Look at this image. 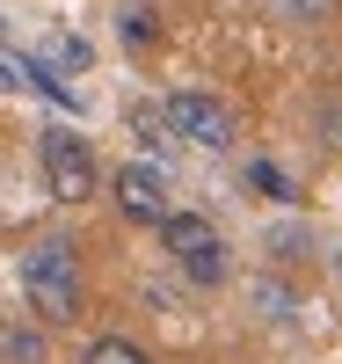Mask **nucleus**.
Here are the masks:
<instances>
[{"instance_id":"1","label":"nucleus","mask_w":342,"mask_h":364,"mask_svg":"<svg viewBox=\"0 0 342 364\" xmlns=\"http://www.w3.org/2000/svg\"><path fill=\"white\" fill-rule=\"evenodd\" d=\"M22 299H29V314L44 328H66L80 314V255H73V240H37L22 255Z\"/></svg>"},{"instance_id":"2","label":"nucleus","mask_w":342,"mask_h":364,"mask_svg":"<svg viewBox=\"0 0 342 364\" xmlns=\"http://www.w3.org/2000/svg\"><path fill=\"white\" fill-rule=\"evenodd\" d=\"M153 233H161V248L175 255V269H182L190 284L211 291V284H226V277H233V248H226V233L211 226V211H168Z\"/></svg>"},{"instance_id":"3","label":"nucleus","mask_w":342,"mask_h":364,"mask_svg":"<svg viewBox=\"0 0 342 364\" xmlns=\"http://www.w3.org/2000/svg\"><path fill=\"white\" fill-rule=\"evenodd\" d=\"M161 117H168V139H182V146H204V154H226V146L240 139V117H233V102L204 95V87H175V95L161 102Z\"/></svg>"},{"instance_id":"4","label":"nucleus","mask_w":342,"mask_h":364,"mask_svg":"<svg viewBox=\"0 0 342 364\" xmlns=\"http://www.w3.org/2000/svg\"><path fill=\"white\" fill-rule=\"evenodd\" d=\"M37 161H44V190H51L58 204H87V197H95V182H102L87 139H73V132H44V139H37Z\"/></svg>"},{"instance_id":"5","label":"nucleus","mask_w":342,"mask_h":364,"mask_svg":"<svg viewBox=\"0 0 342 364\" xmlns=\"http://www.w3.org/2000/svg\"><path fill=\"white\" fill-rule=\"evenodd\" d=\"M117 211H124L132 226H161L168 211H175V190H168V175L153 168V161H132V168L117 175Z\"/></svg>"},{"instance_id":"6","label":"nucleus","mask_w":342,"mask_h":364,"mask_svg":"<svg viewBox=\"0 0 342 364\" xmlns=\"http://www.w3.org/2000/svg\"><path fill=\"white\" fill-rule=\"evenodd\" d=\"M247 299H255L269 321H299V291H292V284H277V277H255V284H247Z\"/></svg>"},{"instance_id":"7","label":"nucleus","mask_w":342,"mask_h":364,"mask_svg":"<svg viewBox=\"0 0 342 364\" xmlns=\"http://www.w3.org/2000/svg\"><path fill=\"white\" fill-rule=\"evenodd\" d=\"M80 364H153V357H146L132 336H102V343H87V357H80Z\"/></svg>"},{"instance_id":"8","label":"nucleus","mask_w":342,"mask_h":364,"mask_svg":"<svg viewBox=\"0 0 342 364\" xmlns=\"http://www.w3.org/2000/svg\"><path fill=\"white\" fill-rule=\"evenodd\" d=\"M247 182H255V190H269V197H284V204H292V182H284V168H277V161H247Z\"/></svg>"},{"instance_id":"9","label":"nucleus","mask_w":342,"mask_h":364,"mask_svg":"<svg viewBox=\"0 0 342 364\" xmlns=\"http://www.w3.org/2000/svg\"><path fill=\"white\" fill-rule=\"evenodd\" d=\"M277 8H284L292 22H328V15H335V0H277Z\"/></svg>"},{"instance_id":"10","label":"nucleus","mask_w":342,"mask_h":364,"mask_svg":"<svg viewBox=\"0 0 342 364\" xmlns=\"http://www.w3.org/2000/svg\"><path fill=\"white\" fill-rule=\"evenodd\" d=\"M132 124H139L146 146H168V117H161V109H132Z\"/></svg>"},{"instance_id":"11","label":"nucleus","mask_w":342,"mask_h":364,"mask_svg":"<svg viewBox=\"0 0 342 364\" xmlns=\"http://www.w3.org/2000/svg\"><path fill=\"white\" fill-rule=\"evenodd\" d=\"M124 44H153V15H124Z\"/></svg>"},{"instance_id":"12","label":"nucleus","mask_w":342,"mask_h":364,"mask_svg":"<svg viewBox=\"0 0 342 364\" xmlns=\"http://www.w3.org/2000/svg\"><path fill=\"white\" fill-rule=\"evenodd\" d=\"M51 58H58V66H87V44H80V37H73V44L58 37V44H51Z\"/></svg>"},{"instance_id":"13","label":"nucleus","mask_w":342,"mask_h":364,"mask_svg":"<svg viewBox=\"0 0 342 364\" xmlns=\"http://www.w3.org/2000/svg\"><path fill=\"white\" fill-rule=\"evenodd\" d=\"M0 350H8V357H22V364H37V336H8Z\"/></svg>"}]
</instances>
